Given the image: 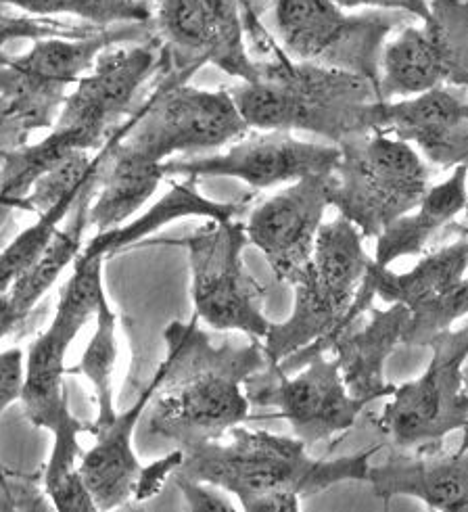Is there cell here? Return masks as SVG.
<instances>
[{"instance_id": "8992f818", "label": "cell", "mask_w": 468, "mask_h": 512, "mask_svg": "<svg viewBox=\"0 0 468 512\" xmlns=\"http://www.w3.org/2000/svg\"><path fill=\"white\" fill-rule=\"evenodd\" d=\"M249 130L230 90L155 78L145 103L117 128V145L140 159L166 164L220 149Z\"/></svg>"}, {"instance_id": "4dcf8cb0", "label": "cell", "mask_w": 468, "mask_h": 512, "mask_svg": "<svg viewBox=\"0 0 468 512\" xmlns=\"http://www.w3.org/2000/svg\"><path fill=\"white\" fill-rule=\"evenodd\" d=\"M182 456L184 454L178 448L172 454H168L166 458H161V460L149 464V467H145L143 473H140L134 502H143V500H149V498L157 496L161 492L163 483H166L170 477H174L176 469L180 467V462H182Z\"/></svg>"}, {"instance_id": "9a60e30c", "label": "cell", "mask_w": 468, "mask_h": 512, "mask_svg": "<svg viewBox=\"0 0 468 512\" xmlns=\"http://www.w3.org/2000/svg\"><path fill=\"white\" fill-rule=\"evenodd\" d=\"M335 182V172L299 178L249 212L247 239L262 251L278 283L293 287L308 268Z\"/></svg>"}, {"instance_id": "30bf717a", "label": "cell", "mask_w": 468, "mask_h": 512, "mask_svg": "<svg viewBox=\"0 0 468 512\" xmlns=\"http://www.w3.org/2000/svg\"><path fill=\"white\" fill-rule=\"evenodd\" d=\"M151 32L161 46L155 78L186 84L214 65L241 82L257 80L241 0H155Z\"/></svg>"}, {"instance_id": "7402d4cb", "label": "cell", "mask_w": 468, "mask_h": 512, "mask_svg": "<svg viewBox=\"0 0 468 512\" xmlns=\"http://www.w3.org/2000/svg\"><path fill=\"white\" fill-rule=\"evenodd\" d=\"M163 178V164H153L120 149L115 130L109 138L101 184L88 209V224L97 235L126 224L155 195Z\"/></svg>"}, {"instance_id": "cb8c5ba5", "label": "cell", "mask_w": 468, "mask_h": 512, "mask_svg": "<svg viewBox=\"0 0 468 512\" xmlns=\"http://www.w3.org/2000/svg\"><path fill=\"white\" fill-rule=\"evenodd\" d=\"M105 164H107V159H105ZM103 170H105V166L101 168V172L95 178L86 184V189L82 191V195L74 207V212L69 214V218L65 220V226L55 232V237L40 253V258L9 287V295L13 299V304L17 306V310L23 318H26L36 308L38 301L46 293H49V289L59 281V276L69 266L76 264L78 255L84 247V232L90 226L88 224V209H90L92 199H95V195H97Z\"/></svg>"}, {"instance_id": "f546056e", "label": "cell", "mask_w": 468, "mask_h": 512, "mask_svg": "<svg viewBox=\"0 0 468 512\" xmlns=\"http://www.w3.org/2000/svg\"><path fill=\"white\" fill-rule=\"evenodd\" d=\"M174 481L178 485L184 502L189 504L191 510H197V512H234L237 510L232 506V502L222 494L220 487H216V485L195 481V479L182 477L176 473H174Z\"/></svg>"}, {"instance_id": "1f68e13d", "label": "cell", "mask_w": 468, "mask_h": 512, "mask_svg": "<svg viewBox=\"0 0 468 512\" xmlns=\"http://www.w3.org/2000/svg\"><path fill=\"white\" fill-rule=\"evenodd\" d=\"M341 9L354 11L362 7H372L379 11H400L425 19L429 15V0H333Z\"/></svg>"}, {"instance_id": "52a82bcc", "label": "cell", "mask_w": 468, "mask_h": 512, "mask_svg": "<svg viewBox=\"0 0 468 512\" xmlns=\"http://www.w3.org/2000/svg\"><path fill=\"white\" fill-rule=\"evenodd\" d=\"M333 207L362 237L377 239L429 191V170L402 138L368 132L339 145Z\"/></svg>"}, {"instance_id": "7a4b0ae2", "label": "cell", "mask_w": 468, "mask_h": 512, "mask_svg": "<svg viewBox=\"0 0 468 512\" xmlns=\"http://www.w3.org/2000/svg\"><path fill=\"white\" fill-rule=\"evenodd\" d=\"M166 356L157 366L159 385L153 393L147 433L172 441L180 450L224 439L247 421L251 402L245 385L268 368L264 343H222L199 329V318L174 320L163 331Z\"/></svg>"}, {"instance_id": "4316f807", "label": "cell", "mask_w": 468, "mask_h": 512, "mask_svg": "<svg viewBox=\"0 0 468 512\" xmlns=\"http://www.w3.org/2000/svg\"><path fill=\"white\" fill-rule=\"evenodd\" d=\"M107 153H109V143H107ZM95 176H92V178H95ZM84 189H86V186H84ZM80 195L82 193L69 195V197L61 199L59 203H55L53 207L44 209V212L38 214V220L32 226H28L26 230L19 232V235L7 247L0 249V293L9 291V287L17 281V278L40 258V253L46 249V245L51 243V239L55 237V232L61 228V222H65L69 218V214L74 212V207H76Z\"/></svg>"}, {"instance_id": "d6a6232c", "label": "cell", "mask_w": 468, "mask_h": 512, "mask_svg": "<svg viewBox=\"0 0 468 512\" xmlns=\"http://www.w3.org/2000/svg\"><path fill=\"white\" fill-rule=\"evenodd\" d=\"M21 320H23V316L19 314L17 306L13 304L9 291L0 293V339L7 337Z\"/></svg>"}, {"instance_id": "f1b7e54d", "label": "cell", "mask_w": 468, "mask_h": 512, "mask_svg": "<svg viewBox=\"0 0 468 512\" xmlns=\"http://www.w3.org/2000/svg\"><path fill=\"white\" fill-rule=\"evenodd\" d=\"M23 377H26V354L19 347H11L0 352V416L21 398ZM0 481L7 485H17L13 473L0 460Z\"/></svg>"}, {"instance_id": "6da1fadb", "label": "cell", "mask_w": 468, "mask_h": 512, "mask_svg": "<svg viewBox=\"0 0 468 512\" xmlns=\"http://www.w3.org/2000/svg\"><path fill=\"white\" fill-rule=\"evenodd\" d=\"M249 55L257 80L230 88L251 130L308 132L329 145L377 130L379 84L364 76L314 63L293 61L251 0H241Z\"/></svg>"}, {"instance_id": "d4e9b609", "label": "cell", "mask_w": 468, "mask_h": 512, "mask_svg": "<svg viewBox=\"0 0 468 512\" xmlns=\"http://www.w3.org/2000/svg\"><path fill=\"white\" fill-rule=\"evenodd\" d=\"M95 322H97L95 333H92L82 354V360L78 364V370L92 385V393H95V404H97V421L92 423L90 435L103 431L117 418V410L113 404V387H111L113 370L117 362V337H115L117 320L107 301V293L99 301Z\"/></svg>"}, {"instance_id": "9c48e42d", "label": "cell", "mask_w": 468, "mask_h": 512, "mask_svg": "<svg viewBox=\"0 0 468 512\" xmlns=\"http://www.w3.org/2000/svg\"><path fill=\"white\" fill-rule=\"evenodd\" d=\"M270 32L293 61L358 74L379 84L395 19L387 11L347 13L333 0H274Z\"/></svg>"}, {"instance_id": "7c38bea8", "label": "cell", "mask_w": 468, "mask_h": 512, "mask_svg": "<svg viewBox=\"0 0 468 512\" xmlns=\"http://www.w3.org/2000/svg\"><path fill=\"white\" fill-rule=\"evenodd\" d=\"M433 88H468V0H429L423 28H406L383 46V101Z\"/></svg>"}, {"instance_id": "603a6c76", "label": "cell", "mask_w": 468, "mask_h": 512, "mask_svg": "<svg viewBox=\"0 0 468 512\" xmlns=\"http://www.w3.org/2000/svg\"><path fill=\"white\" fill-rule=\"evenodd\" d=\"M468 270V239L462 237L452 245L435 249L406 272L381 268L370 260L368 274L372 276L374 291L385 304H400L414 310L427 301L446 293L458 285Z\"/></svg>"}, {"instance_id": "4fadbf2b", "label": "cell", "mask_w": 468, "mask_h": 512, "mask_svg": "<svg viewBox=\"0 0 468 512\" xmlns=\"http://www.w3.org/2000/svg\"><path fill=\"white\" fill-rule=\"evenodd\" d=\"M245 391L251 404L278 408L293 435L308 448L333 444L368 406L349 393L335 358L324 354L308 356L295 375L268 366L247 381Z\"/></svg>"}, {"instance_id": "d590c367", "label": "cell", "mask_w": 468, "mask_h": 512, "mask_svg": "<svg viewBox=\"0 0 468 512\" xmlns=\"http://www.w3.org/2000/svg\"><path fill=\"white\" fill-rule=\"evenodd\" d=\"M464 115L468 118V101H464Z\"/></svg>"}, {"instance_id": "8fae6325", "label": "cell", "mask_w": 468, "mask_h": 512, "mask_svg": "<svg viewBox=\"0 0 468 512\" xmlns=\"http://www.w3.org/2000/svg\"><path fill=\"white\" fill-rule=\"evenodd\" d=\"M427 370L414 381L395 385L377 427L397 450H437L454 431L468 425V322L435 335Z\"/></svg>"}, {"instance_id": "5b68a950", "label": "cell", "mask_w": 468, "mask_h": 512, "mask_svg": "<svg viewBox=\"0 0 468 512\" xmlns=\"http://www.w3.org/2000/svg\"><path fill=\"white\" fill-rule=\"evenodd\" d=\"M362 241V232L341 216L322 224L312 260L293 285L289 318L272 322L262 341L268 366L297 370L308 356L329 352L331 341L362 318L354 304L372 260Z\"/></svg>"}, {"instance_id": "277c9868", "label": "cell", "mask_w": 468, "mask_h": 512, "mask_svg": "<svg viewBox=\"0 0 468 512\" xmlns=\"http://www.w3.org/2000/svg\"><path fill=\"white\" fill-rule=\"evenodd\" d=\"M159 40L151 36L130 46L117 44L101 53L95 67L76 84L42 141L0 151V199L30 212L32 184L67 157L97 153L124 124L138 90L155 78Z\"/></svg>"}, {"instance_id": "e575fe53", "label": "cell", "mask_w": 468, "mask_h": 512, "mask_svg": "<svg viewBox=\"0 0 468 512\" xmlns=\"http://www.w3.org/2000/svg\"><path fill=\"white\" fill-rule=\"evenodd\" d=\"M458 230L462 232V237L468 239V203H466V207H464V224H460Z\"/></svg>"}, {"instance_id": "836d02e7", "label": "cell", "mask_w": 468, "mask_h": 512, "mask_svg": "<svg viewBox=\"0 0 468 512\" xmlns=\"http://www.w3.org/2000/svg\"><path fill=\"white\" fill-rule=\"evenodd\" d=\"M464 389L468 393V362L464 366ZM468 448V425L462 429V444H460V450H466Z\"/></svg>"}, {"instance_id": "2e32d148", "label": "cell", "mask_w": 468, "mask_h": 512, "mask_svg": "<svg viewBox=\"0 0 468 512\" xmlns=\"http://www.w3.org/2000/svg\"><path fill=\"white\" fill-rule=\"evenodd\" d=\"M402 138L431 164L468 168V118L452 88H433L402 101H379L377 130Z\"/></svg>"}, {"instance_id": "ffe728a7", "label": "cell", "mask_w": 468, "mask_h": 512, "mask_svg": "<svg viewBox=\"0 0 468 512\" xmlns=\"http://www.w3.org/2000/svg\"><path fill=\"white\" fill-rule=\"evenodd\" d=\"M468 203V168L458 166L435 186H429L425 197L408 214L391 222L377 237L372 262L389 268L393 262L408 255H420L427 243L443 226L454 222Z\"/></svg>"}, {"instance_id": "5bb4252c", "label": "cell", "mask_w": 468, "mask_h": 512, "mask_svg": "<svg viewBox=\"0 0 468 512\" xmlns=\"http://www.w3.org/2000/svg\"><path fill=\"white\" fill-rule=\"evenodd\" d=\"M339 155L337 145L299 141L293 132L249 130L222 153L176 157L163 164V172L197 180L237 178L255 191H264L312 174H331Z\"/></svg>"}, {"instance_id": "83f0119b", "label": "cell", "mask_w": 468, "mask_h": 512, "mask_svg": "<svg viewBox=\"0 0 468 512\" xmlns=\"http://www.w3.org/2000/svg\"><path fill=\"white\" fill-rule=\"evenodd\" d=\"M466 316L468 276H464L458 285H454L446 293H441L439 297L427 301V304L410 310L402 343L410 347H427L435 335L454 329V324Z\"/></svg>"}, {"instance_id": "e0dca14e", "label": "cell", "mask_w": 468, "mask_h": 512, "mask_svg": "<svg viewBox=\"0 0 468 512\" xmlns=\"http://www.w3.org/2000/svg\"><path fill=\"white\" fill-rule=\"evenodd\" d=\"M366 481L383 502L416 498L431 510L468 512V448L393 452L383 464H370Z\"/></svg>"}, {"instance_id": "d6986e66", "label": "cell", "mask_w": 468, "mask_h": 512, "mask_svg": "<svg viewBox=\"0 0 468 512\" xmlns=\"http://www.w3.org/2000/svg\"><path fill=\"white\" fill-rule=\"evenodd\" d=\"M368 314L370 320L360 331L351 327L337 335L329 352H333L349 393L372 404L389 398L395 391V385L385 377V366L393 349L404 339L410 312L400 304H391L387 310L370 308Z\"/></svg>"}, {"instance_id": "ba28073f", "label": "cell", "mask_w": 468, "mask_h": 512, "mask_svg": "<svg viewBox=\"0 0 468 512\" xmlns=\"http://www.w3.org/2000/svg\"><path fill=\"white\" fill-rule=\"evenodd\" d=\"M180 245L189 253L191 299L199 322L264 341L272 322L264 314L266 289L245 264V220H209Z\"/></svg>"}, {"instance_id": "484cf974", "label": "cell", "mask_w": 468, "mask_h": 512, "mask_svg": "<svg viewBox=\"0 0 468 512\" xmlns=\"http://www.w3.org/2000/svg\"><path fill=\"white\" fill-rule=\"evenodd\" d=\"M155 0H0V7H15L34 17L72 15L90 26L113 28L130 23L151 26Z\"/></svg>"}, {"instance_id": "44dd1931", "label": "cell", "mask_w": 468, "mask_h": 512, "mask_svg": "<svg viewBox=\"0 0 468 512\" xmlns=\"http://www.w3.org/2000/svg\"><path fill=\"white\" fill-rule=\"evenodd\" d=\"M197 178H184L182 182H174L172 189L163 195L149 212L138 216L130 224H122L113 230L99 232L90 243L82 247L80 253L84 255H97V258H111L117 251H122L130 245H136L151 237L153 232L159 228L168 226L182 218H205V220H232V218H243L247 212L251 197H245L241 201H212L197 189Z\"/></svg>"}, {"instance_id": "ac0fdd59", "label": "cell", "mask_w": 468, "mask_h": 512, "mask_svg": "<svg viewBox=\"0 0 468 512\" xmlns=\"http://www.w3.org/2000/svg\"><path fill=\"white\" fill-rule=\"evenodd\" d=\"M157 385L159 375L155 370L151 383L138 395V400L126 412H117L109 427L95 433V446L80 458L78 469L97 510L109 512L122 508L136 496L145 464H140L134 452V431L147 412Z\"/></svg>"}, {"instance_id": "3957f363", "label": "cell", "mask_w": 468, "mask_h": 512, "mask_svg": "<svg viewBox=\"0 0 468 512\" xmlns=\"http://www.w3.org/2000/svg\"><path fill=\"white\" fill-rule=\"evenodd\" d=\"M228 441L182 450L176 475L203 481L232 494L247 512H297L301 500L337 483L366 481L374 446L351 456L322 460L308 454L299 437L234 427Z\"/></svg>"}]
</instances>
